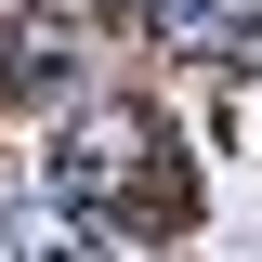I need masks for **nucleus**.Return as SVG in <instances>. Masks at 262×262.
I'll return each mask as SVG.
<instances>
[{
  "instance_id": "3",
  "label": "nucleus",
  "mask_w": 262,
  "mask_h": 262,
  "mask_svg": "<svg viewBox=\"0 0 262 262\" xmlns=\"http://www.w3.org/2000/svg\"><path fill=\"white\" fill-rule=\"evenodd\" d=\"M13 79H27V92H53V79H66V39L27 27V39H13Z\"/></svg>"
},
{
  "instance_id": "1",
  "label": "nucleus",
  "mask_w": 262,
  "mask_h": 262,
  "mask_svg": "<svg viewBox=\"0 0 262 262\" xmlns=\"http://www.w3.org/2000/svg\"><path fill=\"white\" fill-rule=\"evenodd\" d=\"M131 170H144V118H79V131L53 144V184H66V196H118Z\"/></svg>"
},
{
  "instance_id": "2",
  "label": "nucleus",
  "mask_w": 262,
  "mask_h": 262,
  "mask_svg": "<svg viewBox=\"0 0 262 262\" xmlns=\"http://www.w3.org/2000/svg\"><path fill=\"white\" fill-rule=\"evenodd\" d=\"M144 27H158V53H210V66H223V53H249L262 13H249V0H144Z\"/></svg>"
}]
</instances>
